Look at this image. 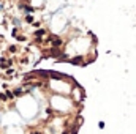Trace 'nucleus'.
I'll return each instance as SVG.
<instances>
[{
  "instance_id": "nucleus-1",
  "label": "nucleus",
  "mask_w": 136,
  "mask_h": 134,
  "mask_svg": "<svg viewBox=\"0 0 136 134\" xmlns=\"http://www.w3.org/2000/svg\"><path fill=\"white\" fill-rule=\"evenodd\" d=\"M62 44H63V41L59 36H51V46L52 47H60Z\"/></svg>"
},
{
  "instance_id": "nucleus-2",
  "label": "nucleus",
  "mask_w": 136,
  "mask_h": 134,
  "mask_svg": "<svg viewBox=\"0 0 136 134\" xmlns=\"http://www.w3.org/2000/svg\"><path fill=\"white\" fill-rule=\"evenodd\" d=\"M43 35H46V30H44V28H40V30H37L35 32V36H43Z\"/></svg>"
},
{
  "instance_id": "nucleus-3",
  "label": "nucleus",
  "mask_w": 136,
  "mask_h": 134,
  "mask_svg": "<svg viewBox=\"0 0 136 134\" xmlns=\"http://www.w3.org/2000/svg\"><path fill=\"white\" fill-rule=\"evenodd\" d=\"M8 51H10V52H16V51H17V47H16V46H10V47H8Z\"/></svg>"
},
{
  "instance_id": "nucleus-4",
  "label": "nucleus",
  "mask_w": 136,
  "mask_h": 134,
  "mask_svg": "<svg viewBox=\"0 0 136 134\" xmlns=\"http://www.w3.org/2000/svg\"><path fill=\"white\" fill-rule=\"evenodd\" d=\"M26 21H27V22H33V16H30V14H29V16L26 17Z\"/></svg>"
}]
</instances>
